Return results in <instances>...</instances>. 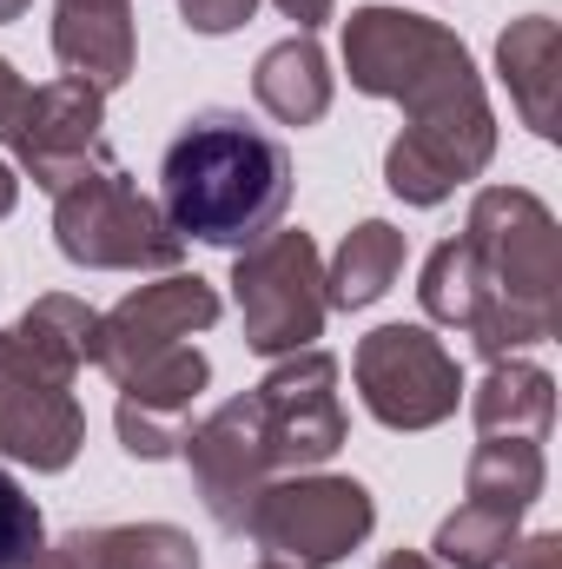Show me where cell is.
<instances>
[{
  "label": "cell",
  "instance_id": "cell-30",
  "mask_svg": "<svg viewBox=\"0 0 562 569\" xmlns=\"http://www.w3.org/2000/svg\"><path fill=\"white\" fill-rule=\"evenodd\" d=\"M378 569H436L430 557H418V550H398V557H384Z\"/></svg>",
  "mask_w": 562,
  "mask_h": 569
},
{
  "label": "cell",
  "instance_id": "cell-3",
  "mask_svg": "<svg viewBox=\"0 0 562 569\" xmlns=\"http://www.w3.org/2000/svg\"><path fill=\"white\" fill-rule=\"evenodd\" d=\"M291 206V152L245 113H192L159 159V212L179 239L245 252Z\"/></svg>",
  "mask_w": 562,
  "mask_h": 569
},
{
  "label": "cell",
  "instance_id": "cell-1",
  "mask_svg": "<svg viewBox=\"0 0 562 569\" xmlns=\"http://www.w3.org/2000/svg\"><path fill=\"white\" fill-rule=\"evenodd\" d=\"M344 67L358 93L411 107L404 140L384 152V179L404 206H436L490 166L496 120L470 47L450 27L404 7H358L344 20Z\"/></svg>",
  "mask_w": 562,
  "mask_h": 569
},
{
  "label": "cell",
  "instance_id": "cell-24",
  "mask_svg": "<svg viewBox=\"0 0 562 569\" xmlns=\"http://www.w3.org/2000/svg\"><path fill=\"white\" fill-rule=\"evenodd\" d=\"M252 7H259V0H179V20H185L192 33H232V27L252 20Z\"/></svg>",
  "mask_w": 562,
  "mask_h": 569
},
{
  "label": "cell",
  "instance_id": "cell-8",
  "mask_svg": "<svg viewBox=\"0 0 562 569\" xmlns=\"http://www.w3.org/2000/svg\"><path fill=\"white\" fill-rule=\"evenodd\" d=\"M219 318V291L199 279H185V272H172V279L159 284H140L133 298H120L107 318H100V331H93V365L127 391L133 378H145L159 358H172V351H185V338L192 331H205Z\"/></svg>",
  "mask_w": 562,
  "mask_h": 569
},
{
  "label": "cell",
  "instance_id": "cell-21",
  "mask_svg": "<svg viewBox=\"0 0 562 569\" xmlns=\"http://www.w3.org/2000/svg\"><path fill=\"white\" fill-rule=\"evenodd\" d=\"M436 569H503V557L516 550V517L510 510H490V503H456L443 523H436V543H430Z\"/></svg>",
  "mask_w": 562,
  "mask_h": 569
},
{
  "label": "cell",
  "instance_id": "cell-15",
  "mask_svg": "<svg viewBox=\"0 0 562 569\" xmlns=\"http://www.w3.org/2000/svg\"><path fill=\"white\" fill-rule=\"evenodd\" d=\"M252 93H259V107H265L279 127H311V120H324V107H331V60H324V47H318L311 33L279 40V47L259 60Z\"/></svg>",
  "mask_w": 562,
  "mask_h": 569
},
{
  "label": "cell",
  "instance_id": "cell-13",
  "mask_svg": "<svg viewBox=\"0 0 562 569\" xmlns=\"http://www.w3.org/2000/svg\"><path fill=\"white\" fill-rule=\"evenodd\" d=\"M53 60L73 80L100 87V93L127 87V73H133V7L127 0H60Z\"/></svg>",
  "mask_w": 562,
  "mask_h": 569
},
{
  "label": "cell",
  "instance_id": "cell-28",
  "mask_svg": "<svg viewBox=\"0 0 562 569\" xmlns=\"http://www.w3.org/2000/svg\"><path fill=\"white\" fill-rule=\"evenodd\" d=\"M13 199H20V179H13V166H7V159H0V219H7V212H13Z\"/></svg>",
  "mask_w": 562,
  "mask_h": 569
},
{
  "label": "cell",
  "instance_id": "cell-6",
  "mask_svg": "<svg viewBox=\"0 0 562 569\" xmlns=\"http://www.w3.org/2000/svg\"><path fill=\"white\" fill-rule=\"evenodd\" d=\"M232 298H239V318H245V345L259 358L311 351V338L324 331V311H331L311 232L279 226L259 246H245L239 266H232Z\"/></svg>",
  "mask_w": 562,
  "mask_h": 569
},
{
  "label": "cell",
  "instance_id": "cell-29",
  "mask_svg": "<svg viewBox=\"0 0 562 569\" xmlns=\"http://www.w3.org/2000/svg\"><path fill=\"white\" fill-rule=\"evenodd\" d=\"M27 569H80V563H73V557H67V543H60V550H40Z\"/></svg>",
  "mask_w": 562,
  "mask_h": 569
},
{
  "label": "cell",
  "instance_id": "cell-5",
  "mask_svg": "<svg viewBox=\"0 0 562 569\" xmlns=\"http://www.w3.org/2000/svg\"><path fill=\"white\" fill-rule=\"evenodd\" d=\"M378 523V503L358 477H284V483H265L245 530L252 543L272 557V563L291 569H331L344 563Z\"/></svg>",
  "mask_w": 562,
  "mask_h": 569
},
{
  "label": "cell",
  "instance_id": "cell-18",
  "mask_svg": "<svg viewBox=\"0 0 562 569\" xmlns=\"http://www.w3.org/2000/svg\"><path fill=\"white\" fill-rule=\"evenodd\" d=\"M67 557L80 569H199V543L172 523H113V530H73Z\"/></svg>",
  "mask_w": 562,
  "mask_h": 569
},
{
  "label": "cell",
  "instance_id": "cell-19",
  "mask_svg": "<svg viewBox=\"0 0 562 569\" xmlns=\"http://www.w3.org/2000/svg\"><path fill=\"white\" fill-rule=\"evenodd\" d=\"M93 331H100V311H87V305L67 298V291H47V298H33L27 318L13 325V345H20L33 365H47L53 378H73L80 365H93Z\"/></svg>",
  "mask_w": 562,
  "mask_h": 569
},
{
  "label": "cell",
  "instance_id": "cell-10",
  "mask_svg": "<svg viewBox=\"0 0 562 569\" xmlns=\"http://www.w3.org/2000/svg\"><path fill=\"white\" fill-rule=\"evenodd\" d=\"M100 127H107V93L67 73V80H47V87L27 93V107H20L7 146L20 152V166L33 172V186L60 192V186H73L87 166L113 159Z\"/></svg>",
  "mask_w": 562,
  "mask_h": 569
},
{
  "label": "cell",
  "instance_id": "cell-9",
  "mask_svg": "<svg viewBox=\"0 0 562 569\" xmlns=\"http://www.w3.org/2000/svg\"><path fill=\"white\" fill-rule=\"evenodd\" d=\"M252 398V418L265 437V463L272 477L279 470H311L324 457H338L344 443V405H338V358L324 351H291L279 371L245 391Z\"/></svg>",
  "mask_w": 562,
  "mask_h": 569
},
{
  "label": "cell",
  "instance_id": "cell-31",
  "mask_svg": "<svg viewBox=\"0 0 562 569\" xmlns=\"http://www.w3.org/2000/svg\"><path fill=\"white\" fill-rule=\"evenodd\" d=\"M27 13V0H0V20H20Z\"/></svg>",
  "mask_w": 562,
  "mask_h": 569
},
{
  "label": "cell",
  "instance_id": "cell-23",
  "mask_svg": "<svg viewBox=\"0 0 562 569\" xmlns=\"http://www.w3.org/2000/svg\"><path fill=\"white\" fill-rule=\"evenodd\" d=\"M185 430H192L185 418H165V411H145V405H127L120 398V443H127V457H145V463L179 457Z\"/></svg>",
  "mask_w": 562,
  "mask_h": 569
},
{
  "label": "cell",
  "instance_id": "cell-4",
  "mask_svg": "<svg viewBox=\"0 0 562 569\" xmlns=\"http://www.w3.org/2000/svg\"><path fill=\"white\" fill-rule=\"evenodd\" d=\"M53 239L73 266H93V272H145V266L165 272L185 252V239L165 226V212L113 159L87 166L73 186L53 192Z\"/></svg>",
  "mask_w": 562,
  "mask_h": 569
},
{
  "label": "cell",
  "instance_id": "cell-16",
  "mask_svg": "<svg viewBox=\"0 0 562 569\" xmlns=\"http://www.w3.org/2000/svg\"><path fill=\"white\" fill-rule=\"evenodd\" d=\"M470 418H476L483 437H530V443H543L550 418H556V378L543 365H503L496 358V371L470 398Z\"/></svg>",
  "mask_w": 562,
  "mask_h": 569
},
{
  "label": "cell",
  "instance_id": "cell-2",
  "mask_svg": "<svg viewBox=\"0 0 562 569\" xmlns=\"http://www.w3.org/2000/svg\"><path fill=\"white\" fill-rule=\"evenodd\" d=\"M423 311L463 331L483 358L543 345L562 325V239L556 219L523 186H490L470 206V232L423 259Z\"/></svg>",
  "mask_w": 562,
  "mask_h": 569
},
{
  "label": "cell",
  "instance_id": "cell-12",
  "mask_svg": "<svg viewBox=\"0 0 562 569\" xmlns=\"http://www.w3.org/2000/svg\"><path fill=\"white\" fill-rule=\"evenodd\" d=\"M185 463L199 477V497L212 510L219 530H245L259 490L272 483V463H265V437H259V418H252V398H232L219 405L205 425L185 430Z\"/></svg>",
  "mask_w": 562,
  "mask_h": 569
},
{
  "label": "cell",
  "instance_id": "cell-27",
  "mask_svg": "<svg viewBox=\"0 0 562 569\" xmlns=\"http://www.w3.org/2000/svg\"><path fill=\"white\" fill-rule=\"evenodd\" d=\"M284 20H298V33H311V27H324L331 20V0H272Z\"/></svg>",
  "mask_w": 562,
  "mask_h": 569
},
{
  "label": "cell",
  "instance_id": "cell-17",
  "mask_svg": "<svg viewBox=\"0 0 562 569\" xmlns=\"http://www.w3.org/2000/svg\"><path fill=\"white\" fill-rule=\"evenodd\" d=\"M404 272V232L384 226V219H364L344 232L338 259H331V279H324V305L338 311H358V305H378Z\"/></svg>",
  "mask_w": 562,
  "mask_h": 569
},
{
  "label": "cell",
  "instance_id": "cell-11",
  "mask_svg": "<svg viewBox=\"0 0 562 569\" xmlns=\"http://www.w3.org/2000/svg\"><path fill=\"white\" fill-rule=\"evenodd\" d=\"M73 378H53L47 365H33L13 331H0V450L13 463L33 470H67L80 457L87 437V411L67 391Z\"/></svg>",
  "mask_w": 562,
  "mask_h": 569
},
{
  "label": "cell",
  "instance_id": "cell-25",
  "mask_svg": "<svg viewBox=\"0 0 562 569\" xmlns=\"http://www.w3.org/2000/svg\"><path fill=\"white\" fill-rule=\"evenodd\" d=\"M503 563H510V569H562V537H556V530H543V537L516 543Z\"/></svg>",
  "mask_w": 562,
  "mask_h": 569
},
{
  "label": "cell",
  "instance_id": "cell-26",
  "mask_svg": "<svg viewBox=\"0 0 562 569\" xmlns=\"http://www.w3.org/2000/svg\"><path fill=\"white\" fill-rule=\"evenodd\" d=\"M20 107H27V87H20V73L0 60V140L13 133V120H20Z\"/></svg>",
  "mask_w": 562,
  "mask_h": 569
},
{
  "label": "cell",
  "instance_id": "cell-7",
  "mask_svg": "<svg viewBox=\"0 0 562 569\" xmlns=\"http://www.w3.org/2000/svg\"><path fill=\"white\" fill-rule=\"evenodd\" d=\"M351 371H358L364 411L384 430H430V425H443L456 411V398H463L456 358L423 325H378L358 345Z\"/></svg>",
  "mask_w": 562,
  "mask_h": 569
},
{
  "label": "cell",
  "instance_id": "cell-14",
  "mask_svg": "<svg viewBox=\"0 0 562 569\" xmlns=\"http://www.w3.org/2000/svg\"><path fill=\"white\" fill-rule=\"evenodd\" d=\"M496 67H503V80H510V100H516V113L530 120V133H543V140H556V87H562V33L550 13H530V20H516L503 40H496Z\"/></svg>",
  "mask_w": 562,
  "mask_h": 569
},
{
  "label": "cell",
  "instance_id": "cell-22",
  "mask_svg": "<svg viewBox=\"0 0 562 569\" xmlns=\"http://www.w3.org/2000/svg\"><path fill=\"white\" fill-rule=\"evenodd\" d=\"M47 550V523H40V503L0 470V569H27Z\"/></svg>",
  "mask_w": 562,
  "mask_h": 569
},
{
  "label": "cell",
  "instance_id": "cell-20",
  "mask_svg": "<svg viewBox=\"0 0 562 569\" xmlns=\"http://www.w3.org/2000/svg\"><path fill=\"white\" fill-rule=\"evenodd\" d=\"M463 490H470V503H490V510L523 517V510L543 497V450H536L530 437H483V443L470 450Z\"/></svg>",
  "mask_w": 562,
  "mask_h": 569
},
{
  "label": "cell",
  "instance_id": "cell-32",
  "mask_svg": "<svg viewBox=\"0 0 562 569\" xmlns=\"http://www.w3.org/2000/svg\"><path fill=\"white\" fill-rule=\"evenodd\" d=\"M259 569H291V563H272V557H265V563H259Z\"/></svg>",
  "mask_w": 562,
  "mask_h": 569
}]
</instances>
